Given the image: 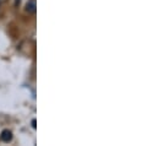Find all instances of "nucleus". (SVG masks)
<instances>
[{"label":"nucleus","mask_w":158,"mask_h":146,"mask_svg":"<svg viewBox=\"0 0 158 146\" xmlns=\"http://www.w3.org/2000/svg\"><path fill=\"white\" fill-rule=\"evenodd\" d=\"M32 127L36 129V119H33V120H32Z\"/></svg>","instance_id":"3"},{"label":"nucleus","mask_w":158,"mask_h":146,"mask_svg":"<svg viewBox=\"0 0 158 146\" xmlns=\"http://www.w3.org/2000/svg\"><path fill=\"white\" fill-rule=\"evenodd\" d=\"M26 10L30 12V14H35L36 12V2L35 0H30L26 5Z\"/></svg>","instance_id":"2"},{"label":"nucleus","mask_w":158,"mask_h":146,"mask_svg":"<svg viewBox=\"0 0 158 146\" xmlns=\"http://www.w3.org/2000/svg\"><path fill=\"white\" fill-rule=\"evenodd\" d=\"M0 138H1V140H2L4 143H10V141L12 140V133H11L9 129H5V130L1 131Z\"/></svg>","instance_id":"1"}]
</instances>
